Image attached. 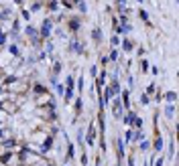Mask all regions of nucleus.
Segmentation results:
<instances>
[{"instance_id": "obj_1", "label": "nucleus", "mask_w": 179, "mask_h": 166, "mask_svg": "<svg viewBox=\"0 0 179 166\" xmlns=\"http://www.w3.org/2000/svg\"><path fill=\"white\" fill-rule=\"evenodd\" d=\"M51 29H53V20H51V18H45L43 24H41V31H39V37H41V39H49Z\"/></svg>"}, {"instance_id": "obj_2", "label": "nucleus", "mask_w": 179, "mask_h": 166, "mask_svg": "<svg viewBox=\"0 0 179 166\" xmlns=\"http://www.w3.org/2000/svg\"><path fill=\"white\" fill-rule=\"evenodd\" d=\"M122 101H120V97H114V105H112V116L114 118H122Z\"/></svg>"}, {"instance_id": "obj_3", "label": "nucleus", "mask_w": 179, "mask_h": 166, "mask_svg": "<svg viewBox=\"0 0 179 166\" xmlns=\"http://www.w3.org/2000/svg\"><path fill=\"white\" fill-rule=\"evenodd\" d=\"M27 34H29V39L33 41L35 45H39L41 43V37H39V31L35 29V26H27Z\"/></svg>"}, {"instance_id": "obj_4", "label": "nucleus", "mask_w": 179, "mask_h": 166, "mask_svg": "<svg viewBox=\"0 0 179 166\" xmlns=\"http://www.w3.org/2000/svg\"><path fill=\"white\" fill-rule=\"evenodd\" d=\"M108 89L112 91V95H120V91H122V89H120V83H118V79H116V77L112 79V83L108 85Z\"/></svg>"}, {"instance_id": "obj_5", "label": "nucleus", "mask_w": 179, "mask_h": 166, "mask_svg": "<svg viewBox=\"0 0 179 166\" xmlns=\"http://www.w3.org/2000/svg\"><path fill=\"white\" fill-rule=\"evenodd\" d=\"M94 138H96V124H90L88 128V144H94Z\"/></svg>"}, {"instance_id": "obj_6", "label": "nucleus", "mask_w": 179, "mask_h": 166, "mask_svg": "<svg viewBox=\"0 0 179 166\" xmlns=\"http://www.w3.org/2000/svg\"><path fill=\"white\" fill-rule=\"evenodd\" d=\"M67 26H69V31H71V33H78V31H79V20H78V18H69Z\"/></svg>"}, {"instance_id": "obj_7", "label": "nucleus", "mask_w": 179, "mask_h": 166, "mask_svg": "<svg viewBox=\"0 0 179 166\" xmlns=\"http://www.w3.org/2000/svg\"><path fill=\"white\" fill-rule=\"evenodd\" d=\"M153 146H155L157 152H159V150H163V138H161V134H159V132H157V138H155V144H153Z\"/></svg>"}, {"instance_id": "obj_8", "label": "nucleus", "mask_w": 179, "mask_h": 166, "mask_svg": "<svg viewBox=\"0 0 179 166\" xmlns=\"http://www.w3.org/2000/svg\"><path fill=\"white\" fill-rule=\"evenodd\" d=\"M134 118H136V113H132V111H128V113L124 116V124H128V126H132Z\"/></svg>"}, {"instance_id": "obj_9", "label": "nucleus", "mask_w": 179, "mask_h": 166, "mask_svg": "<svg viewBox=\"0 0 179 166\" xmlns=\"http://www.w3.org/2000/svg\"><path fill=\"white\" fill-rule=\"evenodd\" d=\"M69 49H71V51H75V53H84V47H81V43H78V41H73Z\"/></svg>"}, {"instance_id": "obj_10", "label": "nucleus", "mask_w": 179, "mask_h": 166, "mask_svg": "<svg viewBox=\"0 0 179 166\" xmlns=\"http://www.w3.org/2000/svg\"><path fill=\"white\" fill-rule=\"evenodd\" d=\"M118 142V156H120V160L124 158V140H116Z\"/></svg>"}, {"instance_id": "obj_11", "label": "nucleus", "mask_w": 179, "mask_h": 166, "mask_svg": "<svg viewBox=\"0 0 179 166\" xmlns=\"http://www.w3.org/2000/svg\"><path fill=\"white\" fill-rule=\"evenodd\" d=\"M92 39H94L96 43L102 39V31H100V29H94V31H92Z\"/></svg>"}, {"instance_id": "obj_12", "label": "nucleus", "mask_w": 179, "mask_h": 166, "mask_svg": "<svg viewBox=\"0 0 179 166\" xmlns=\"http://www.w3.org/2000/svg\"><path fill=\"white\" fill-rule=\"evenodd\" d=\"M63 95H65V101L73 99V89H63Z\"/></svg>"}, {"instance_id": "obj_13", "label": "nucleus", "mask_w": 179, "mask_h": 166, "mask_svg": "<svg viewBox=\"0 0 179 166\" xmlns=\"http://www.w3.org/2000/svg\"><path fill=\"white\" fill-rule=\"evenodd\" d=\"M51 146H53V138H47V140H45V144H43V148H41V150H43V152H47V150H49V148H51Z\"/></svg>"}, {"instance_id": "obj_14", "label": "nucleus", "mask_w": 179, "mask_h": 166, "mask_svg": "<svg viewBox=\"0 0 179 166\" xmlns=\"http://www.w3.org/2000/svg\"><path fill=\"white\" fill-rule=\"evenodd\" d=\"M165 99L167 101H175L177 99V93H175V91H169V93H165Z\"/></svg>"}, {"instance_id": "obj_15", "label": "nucleus", "mask_w": 179, "mask_h": 166, "mask_svg": "<svg viewBox=\"0 0 179 166\" xmlns=\"http://www.w3.org/2000/svg\"><path fill=\"white\" fill-rule=\"evenodd\" d=\"M120 45H122V49H124V51H132V47H134V45L130 43V41H122Z\"/></svg>"}, {"instance_id": "obj_16", "label": "nucleus", "mask_w": 179, "mask_h": 166, "mask_svg": "<svg viewBox=\"0 0 179 166\" xmlns=\"http://www.w3.org/2000/svg\"><path fill=\"white\" fill-rule=\"evenodd\" d=\"M134 128H136V130H143V120H141V118H138V116H136V118H134Z\"/></svg>"}, {"instance_id": "obj_17", "label": "nucleus", "mask_w": 179, "mask_h": 166, "mask_svg": "<svg viewBox=\"0 0 179 166\" xmlns=\"http://www.w3.org/2000/svg\"><path fill=\"white\" fill-rule=\"evenodd\" d=\"M108 61H114V63L118 61V51H116V49H114V51L110 53V57H108Z\"/></svg>"}, {"instance_id": "obj_18", "label": "nucleus", "mask_w": 179, "mask_h": 166, "mask_svg": "<svg viewBox=\"0 0 179 166\" xmlns=\"http://www.w3.org/2000/svg\"><path fill=\"white\" fill-rule=\"evenodd\" d=\"M2 146H4V148H12V146H16V142H14V140H4Z\"/></svg>"}, {"instance_id": "obj_19", "label": "nucleus", "mask_w": 179, "mask_h": 166, "mask_svg": "<svg viewBox=\"0 0 179 166\" xmlns=\"http://www.w3.org/2000/svg\"><path fill=\"white\" fill-rule=\"evenodd\" d=\"M173 111H175V107H173V105H167V107H165V116L171 118V116H173Z\"/></svg>"}, {"instance_id": "obj_20", "label": "nucleus", "mask_w": 179, "mask_h": 166, "mask_svg": "<svg viewBox=\"0 0 179 166\" xmlns=\"http://www.w3.org/2000/svg\"><path fill=\"white\" fill-rule=\"evenodd\" d=\"M75 6H78V8H79L81 12H86V10H88V4H86V2H78Z\"/></svg>"}, {"instance_id": "obj_21", "label": "nucleus", "mask_w": 179, "mask_h": 166, "mask_svg": "<svg viewBox=\"0 0 179 166\" xmlns=\"http://www.w3.org/2000/svg\"><path fill=\"white\" fill-rule=\"evenodd\" d=\"M124 142H132V130H128L126 136H124Z\"/></svg>"}, {"instance_id": "obj_22", "label": "nucleus", "mask_w": 179, "mask_h": 166, "mask_svg": "<svg viewBox=\"0 0 179 166\" xmlns=\"http://www.w3.org/2000/svg\"><path fill=\"white\" fill-rule=\"evenodd\" d=\"M73 152H75V150H73V146L69 144V146H67V158H73Z\"/></svg>"}, {"instance_id": "obj_23", "label": "nucleus", "mask_w": 179, "mask_h": 166, "mask_svg": "<svg viewBox=\"0 0 179 166\" xmlns=\"http://www.w3.org/2000/svg\"><path fill=\"white\" fill-rule=\"evenodd\" d=\"M75 111H81V97H78V99H75Z\"/></svg>"}, {"instance_id": "obj_24", "label": "nucleus", "mask_w": 179, "mask_h": 166, "mask_svg": "<svg viewBox=\"0 0 179 166\" xmlns=\"http://www.w3.org/2000/svg\"><path fill=\"white\" fill-rule=\"evenodd\" d=\"M35 91H37V93H47V89H45L43 85H35Z\"/></svg>"}, {"instance_id": "obj_25", "label": "nucleus", "mask_w": 179, "mask_h": 166, "mask_svg": "<svg viewBox=\"0 0 179 166\" xmlns=\"http://www.w3.org/2000/svg\"><path fill=\"white\" fill-rule=\"evenodd\" d=\"M59 71H61V63H55V67H53V77H55Z\"/></svg>"}, {"instance_id": "obj_26", "label": "nucleus", "mask_w": 179, "mask_h": 166, "mask_svg": "<svg viewBox=\"0 0 179 166\" xmlns=\"http://www.w3.org/2000/svg\"><path fill=\"white\" fill-rule=\"evenodd\" d=\"M138 14H141V18H143L145 22H149V14H146L145 10H138Z\"/></svg>"}, {"instance_id": "obj_27", "label": "nucleus", "mask_w": 179, "mask_h": 166, "mask_svg": "<svg viewBox=\"0 0 179 166\" xmlns=\"http://www.w3.org/2000/svg\"><path fill=\"white\" fill-rule=\"evenodd\" d=\"M112 45H114V47H118V45H120V37H116V34H114V37H112Z\"/></svg>"}, {"instance_id": "obj_28", "label": "nucleus", "mask_w": 179, "mask_h": 166, "mask_svg": "<svg viewBox=\"0 0 179 166\" xmlns=\"http://www.w3.org/2000/svg\"><path fill=\"white\" fill-rule=\"evenodd\" d=\"M8 49H10V53H12V55H18V47H16V45H10Z\"/></svg>"}, {"instance_id": "obj_29", "label": "nucleus", "mask_w": 179, "mask_h": 166, "mask_svg": "<svg viewBox=\"0 0 179 166\" xmlns=\"http://www.w3.org/2000/svg\"><path fill=\"white\" fill-rule=\"evenodd\" d=\"M41 6H43V4H41V2H35V4H33V6H31V10H39V8H41ZM31 10H29V12H31Z\"/></svg>"}, {"instance_id": "obj_30", "label": "nucleus", "mask_w": 179, "mask_h": 166, "mask_svg": "<svg viewBox=\"0 0 179 166\" xmlns=\"http://www.w3.org/2000/svg\"><path fill=\"white\" fill-rule=\"evenodd\" d=\"M67 89H73V77L67 75Z\"/></svg>"}, {"instance_id": "obj_31", "label": "nucleus", "mask_w": 179, "mask_h": 166, "mask_svg": "<svg viewBox=\"0 0 179 166\" xmlns=\"http://www.w3.org/2000/svg\"><path fill=\"white\" fill-rule=\"evenodd\" d=\"M57 6H59V4H57V2H49V4H47V8H49V10H55Z\"/></svg>"}, {"instance_id": "obj_32", "label": "nucleus", "mask_w": 179, "mask_h": 166, "mask_svg": "<svg viewBox=\"0 0 179 166\" xmlns=\"http://www.w3.org/2000/svg\"><path fill=\"white\" fill-rule=\"evenodd\" d=\"M4 43H6V33L0 31V45H4Z\"/></svg>"}, {"instance_id": "obj_33", "label": "nucleus", "mask_w": 179, "mask_h": 166, "mask_svg": "<svg viewBox=\"0 0 179 166\" xmlns=\"http://www.w3.org/2000/svg\"><path fill=\"white\" fill-rule=\"evenodd\" d=\"M141 103H143V105H146V103H149V95H146V93L141 97Z\"/></svg>"}, {"instance_id": "obj_34", "label": "nucleus", "mask_w": 179, "mask_h": 166, "mask_svg": "<svg viewBox=\"0 0 179 166\" xmlns=\"http://www.w3.org/2000/svg\"><path fill=\"white\" fill-rule=\"evenodd\" d=\"M22 18H24V20H29V18H31V12H29V10H22Z\"/></svg>"}, {"instance_id": "obj_35", "label": "nucleus", "mask_w": 179, "mask_h": 166, "mask_svg": "<svg viewBox=\"0 0 179 166\" xmlns=\"http://www.w3.org/2000/svg\"><path fill=\"white\" fill-rule=\"evenodd\" d=\"M79 160H81V164H84V166L88 164V156H86V152H84V154H81V158H79Z\"/></svg>"}, {"instance_id": "obj_36", "label": "nucleus", "mask_w": 179, "mask_h": 166, "mask_svg": "<svg viewBox=\"0 0 179 166\" xmlns=\"http://www.w3.org/2000/svg\"><path fill=\"white\" fill-rule=\"evenodd\" d=\"M149 146H151L149 142H141V150H149Z\"/></svg>"}, {"instance_id": "obj_37", "label": "nucleus", "mask_w": 179, "mask_h": 166, "mask_svg": "<svg viewBox=\"0 0 179 166\" xmlns=\"http://www.w3.org/2000/svg\"><path fill=\"white\" fill-rule=\"evenodd\" d=\"M90 73H92V75L96 77V73H98V69H96V65H92V67H90Z\"/></svg>"}, {"instance_id": "obj_38", "label": "nucleus", "mask_w": 179, "mask_h": 166, "mask_svg": "<svg viewBox=\"0 0 179 166\" xmlns=\"http://www.w3.org/2000/svg\"><path fill=\"white\" fill-rule=\"evenodd\" d=\"M163 162H165V158H159V160L155 162V166H163Z\"/></svg>"}, {"instance_id": "obj_39", "label": "nucleus", "mask_w": 179, "mask_h": 166, "mask_svg": "<svg viewBox=\"0 0 179 166\" xmlns=\"http://www.w3.org/2000/svg\"><path fill=\"white\" fill-rule=\"evenodd\" d=\"M141 65H143V71H149V63H146V61H143Z\"/></svg>"}, {"instance_id": "obj_40", "label": "nucleus", "mask_w": 179, "mask_h": 166, "mask_svg": "<svg viewBox=\"0 0 179 166\" xmlns=\"http://www.w3.org/2000/svg\"><path fill=\"white\" fill-rule=\"evenodd\" d=\"M128 166H134V160H132V158H130V160H128Z\"/></svg>"}, {"instance_id": "obj_41", "label": "nucleus", "mask_w": 179, "mask_h": 166, "mask_svg": "<svg viewBox=\"0 0 179 166\" xmlns=\"http://www.w3.org/2000/svg\"><path fill=\"white\" fill-rule=\"evenodd\" d=\"M0 138H4V130H0Z\"/></svg>"}, {"instance_id": "obj_42", "label": "nucleus", "mask_w": 179, "mask_h": 166, "mask_svg": "<svg viewBox=\"0 0 179 166\" xmlns=\"http://www.w3.org/2000/svg\"><path fill=\"white\" fill-rule=\"evenodd\" d=\"M0 93H2V87H0Z\"/></svg>"}, {"instance_id": "obj_43", "label": "nucleus", "mask_w": 179, "mask_h": 166, "mask_svg": "<svg viewBox=\"0 0 179 166\" xmlns=\"http://www.w3.org/2000/svg\"><path fill=\"white\" fill-rule=\"evenodd\" d=\"M47 166H53V164H47Z\"/></svg>"}]
</instances>
